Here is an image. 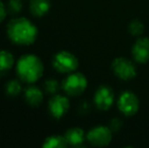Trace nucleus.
<instances>
[{
	"label": "nucleus",
	"mask_w": 149,
	"mask_h": 148,
	"mask_svg": "<svg viewBox=\"0 0 149 148\" xmlns=\"http://www.w3.org/2000/svg\"><path fill=\"white\" fill-rule=\"evenodd\" d=\"M22 91V84L16 80H11L6 85V92L9 95H17Z\"/></svg>",
	"instance_id": "nucleus-16"
},
{
	"label": "nucleus",
	"mask_w": 149,
	"mask_h": 148,
	"mask_svg": "<svg viewBox=\"0 0 149 148\" xmlns=\"http://www.w3.org/2000/svg\"><path fill=\"white\" fill-rule=\"evenodd\" d=\"M68 145L66 138L62 136H51L47 138L44 142L43 146L45 148H63Z\"/></svg>",
	"instance_id": "nucleus-14"
},
{
	"label": "nucleus",
	"mask_w": 149,
	"mask_h": 148,
	"mask_svg": "<svg viewBox=\"0 0 149 148\" xmlns=\"http://www.w3.org/2000/svg\"><path fill=\"white\" fill-rule=\"evenodd\" d=\"M6 15V10H5V7H4V4L0 1V22L4 19Z\"/></svg>",
	"instance_id": "nucleus-21"
},
{
	"label": "nucleus",
	"mask_w": 149,
	"mask_h": 148,
	"mask_svg": "<svg viewBox=\"0 0 149 148\" xmlns=\"http://www.w3.org/2000/svg\"><path fill=\"white\" fill-rule=\"evenodd\" d=\"M50 0H31L30 4L31 12L36 16H43L50 9Z\"/></svg>",
	"instance_id": "nucleus-12"
},
{
	"label": "nucleus",
	"mask_w": 149,
	"mask_h": 148,
	"mask_svg": "<svg viewBox=\"0 0 149 148\" xmlns=\"http://www.w3.org/2000/svg\"><path fill=\"white\" fill-rule=\"evenodd\" d=\"M118 108L126 116H134L139 110L138 97L131 91H125L119 97Z\"/></svg>",
	"instance_id": "nucleus-6"
},
{
	"label": "nucleus",
	"mask_w": 149,
	"mask_h": 148,
	"mask_svg": "<svg viewBox=\"0 0 149 148\" xmlns=\"http://www.w3.org/2000/svg\"><path fill=\"white\" fill-rule=\"evenodd\" d=\"M129 31L133 36H141L144 32V26L142 22H138V20H134L130 24Z\"/></svg>",
	"instance_id": "nucleus-17"
},
{
	"label": "nucleus",
	"mask_w": 149,
	"mask_h": 148,
	"mask_svg": "<svg viewBox=\"0 0 149 148\" xmlns=\"http://www.w3.org/2000/svg\"><path fill=\"white\" fill-rule=\"evenodd\" d=\"M86 137L94 146H106L112 140V130L104 126L94 127L87 133Z\"/></svg>",
	"instance_id": "nucleus-7"
},
{
	"label": "nucleus",
	"mask_w": 149,
	"mask_h": 148,
	"mask_svg": "<svg viewBox=\"0 0 149 148\" xmlns=\"http://www.w3.org/2000/svg\"><path fill=\"white\" fill-rule=\"evenodd\" d=\"M69 106H70V103L66 97L57 94L52 97V99L50 101L49 110L54 118L59 119L66 114L69 110Z\"/></svg>",
	"instance_id": "nucleus-9"
},
{
	"label": "nucleus",
	"mask_w": 149,
	"mask_h": 148,
	"mask_svg": "<svg viewBox=\"0 0 149 148\" xmlns=\"http://www.w3.org/2000/svg\"><path fill=\"white\" fill-rule=\"evenodd\" d=\"M87 87V80L81 73L70 74L63 81V89L69 95H79Z\"/></svg>",
	"instance_id": "nucleus-4"
},
{
	"label": "nucleus",
	"mask_w": 149,
	"mask_h": 148,
	"mask_svg": "<svg viewBox=\"0 0 149 148\" xmlns=\"http://www.w3.org/2000/svg\"><path fill=\"white\" fill-rule=\"evenodd\" d=\"M16 71L22 80L28 83H33L42 76L44 66L37 56L24 55L18 60Z\"/></svg>",
	"instance_id": "nucleus-2"
},
{
	"label": "nucleus",
	"mask_w": 149,
	"mask_h": 148,
	"mask_svg": "<svg viewBox=\"0 0 149 148\" xmlns=\"http://www.w3.org/2000/svg\"><path fill=\"white\" fill-rule=\"evenodd\" d=\"M112 68L114 70L115 74L121 79L129 80L136 76L137 69L136 66L132 63L130 60L126 58H117L113 61Z\"/></svg>",
	"instance_id": "nucleus-5"
},
{
	"label": "nucleus",
	"mask_w": 149,
	"mask_h": 148,
	"mask_svg": "<svg viewBox=\"0 0 149 148\" xmlns=\"http://www.w3.org/2000/svg\"><path fill=\"white\" fill-rule=\"evenodd\" d=\"M115 101V94L110 86H100L94 94V104L100 110L107 111L113 106Z\"/></svg>",
	"instance_id": "nucleus-8"
},
{
	"label": "nucleus",
	"mask_w": 149,
	"mask_h": 148,
	"mask_svg": "<svg viewBox=\"0 0 149 148\" xmlns=\"http://www.w3.org/2000/svg\"><path fill=\"white\" fill-rule=\"evenodd\" d=\"M13 56L7 51H0V71H7L13 66Z\"/></svg>",
	"instance_id": "nucleus-15"
},
{
	"label": "nucleus",
	"mask_w": 149,
	"mask_h": 148,
	"mask_svg": "<svg viewBox=\"0 0 149 148\" xmlns=\"http://www.w3.org/2000/svg\"><path fill=\"white\" fill-rule=\"evenodd\" d=\"M53 65L56 70L62 73L72 72L78 67V60L73 54L67 51H61L55 55Z\"/></svg>",
	"instance_id": "nucleus-3"
},
{
	"label": "nucleus",
	"mask_w": 149,
	"mask_h": 148,
	"mask_svg": "<svg viewBox=\"0 0 149 148\" xmlns=\"http://www.w3.org/2000/svg\"><path fill=\"white\" fill-rule=\"evenodd\" d=\"M24 97H26V101L31 106L40 105L43 101V92L36 86L29 87L26 90Z\"/></svg>",
	"instance_id": "nucleus-13"
},
{
	"label": "nucleus",
	"mask_w": 149,
	"mask_h": 148,
	"mask_svg": "<svg viewBox=\"0 0 149 148\" xmlns=\"http://www.w3.org/2000/svg\"><path fill=\"white\" fill-rule=\"evenodd\" d=\"M65 138H66L68 144L73 145V146H78V145L82 144V142L84 141V132L80 128L69 129L65 134Z\"/></svg>",
	"instance_id": "nucleus-11"
},
{
	"label": "nucleus",
	"mask_w": 149,
	"mask_h": 148,
	"mask_svg": "<svg viewBox=\"0 0 149 148\" xmlns=\"http://www.w3.org/2000/svg\"><path fill=\"white\" fill-rule=\"evenodd\" d=\"M132 55L139 63L149 61V38H140L137 40L132 49Z\"/></svg>",
	"instance_id": "nucleus-10"
},
{
	"label": "nucleus",
	"mask_w": 149,
	"mask_h": 148,
	"mask_svg": "<svg viewBox=\"0 0 149 148\" xmlns=\"http://www.w3.org/2000/svg\"><path fill=\"white\" fill-rule=\"evenodd\" d=\"M7 34L13 43L31 45L37 39L38 31L33 22L24 17H19L12 19L8 24Z\"/></svg>",
	"instance_id": "nucleus-1"
},
{
	"label": "nucleus",
	"mask_w": 149,
	"mask_h": 148,
	"mask_svg": "<svg viewBox=\"0 0 149 148\" xmlns=\"http://www.w3.org/2000/svg\"><path fill=\"white\" fill-rule=\"evenodd\" d=\"M22 8V0H10L8 4V9L11 13H18Z\"/></svg>",
	"instance_id": "nucleus-19"
},
{
	"label": "nucleus",
	"mask_w": 149,
	"mask_h": 148,
	"mask_svg": "<svg viewBox=\"0 0 149 148\" xmlns=\"http://www.w3.org/2000/svg\"><path fill=\"white\" fill-rule=\"evenodd\" d=\"M45 88L49 93H55L59 89V83L55 79H49L45 82Z\"/></svg>",
	"instance_id": "nucleus-18"
},
{
	"label": "nucleus",
	"mask_w": 149,
	"mask_h": 148,
	"mask_svg": "<svg viewBox=\"0 0 149 148\" xmlns=\"http://www.w3.org/2000/svg\"><path fill=\"white\" fill-rule=\"evenodd\" d=\"M122 123H121V121L119 120V119H113L112 120V122H111V127H110V129L112 131H118L120 128H121V126H122Z\"/></svg>",
	"instance_id": "nucleus-20"
}]
</instances>
